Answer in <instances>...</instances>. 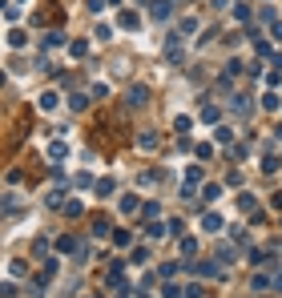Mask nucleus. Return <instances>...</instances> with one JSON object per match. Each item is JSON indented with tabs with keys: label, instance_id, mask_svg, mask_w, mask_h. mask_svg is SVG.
<instances>
[{
	"label": "nucleus",
	"instance_id": "nucleus-1",
	"mask_svg": "<svg viewBox=\"0 0 282 298\" xmlns=\"http://www.w3.org/2000/svg\"><path fill=\"white\" fill-rule=\"evenodd\" d=\"M185 266H190V270H198L202 278H222V262H218V258H214V262H210V258H202V262H185Z\"/></svg>",
	"mask_w": 282,
	"mask_h": 298
},
{
	"label": "nucleus",
	"instance_id": "nucleus-2",
	"mask_svg": "<svg viewBox=\"0 0 282 298\" xmlns=\"http://www.w3.org/2000/svg\"><path fill=\"white\" fill-rule=\"evenodd\" d=\"M125 97H129V109H145V105H149V89H145V85H133Z\"/></svg>",
	"mask_w": 282,
	"mask_h": 298
},
{
	"label": "nucleus",
	"instance_id": "nucleus-3",
	"mask_svg": "<svg viewBox=\"0 0 282 298\" xmlns=\"http://www.w3.org/2000/svg\"><path fill=\"white\" fill-rule=\"evenodd\" d=\"M250 290H254V294H266V290H274V274H266V270H258V274L250 278Z\"/></svg>",
	"mask_w": 282,
	"mask_h": 298
},
{
	"label": "nucleus",
	"instance_id": "nucleus-4",
	"mask_svg": "<svg viewBox=\"0 0 282 298\" xmlns=\"http://www.w3.org/2000/svg\"><path fill=\"white\" fill-rule=\"evenodd\" d=\"M202 230H206V234H222L226 218H222V214H206V218H202Z\"/></svg>",
	"mask_w": 282,
	"mask_h": 298
},
{
	"label": "nucleus",
	"instance_id": "nucleus-5",
	"mask_svg": "<svg viewBox=\"0 0 282 298\" xmlns=\"http://www.w3.org/2000/svg\"><path fill=\"white\" fill-rule=\"evenodd\" d=\"M181 57H185V53H181V45H177V32H173V37H169V45H166V60H169V64H181Z\"/></svg>",
	"mask_w": 282,
	"mask_h": 298
},
{
	"label": "nucleus",
	"instance_id": "nucleus-6",
	"mask_svg": "<svg viewBox=\"0 0 282 298\" xmlns=\"http://www.w3.org/2000/svg\"><path fill=\"white\" fill-rule=\"evenodd\" d=\"M230 109H234V113H250V109H254V101H250L246 93H234V97H230Z\"/></svg>",
	"mask_w": 282,
	"mask_h": 298
},
{
	"label": "nucleus",
	"instance_id": "nucleus-7",
	"mask_svg": "<svg viewBox=\"0 0 282 298\" xmlns=\"http://www.w3.org/2000/svg\"><path fill=\"white\" fill-rule=\"evenodd\" d=\"M214 258H218L222 266H230V262H234V242H218V254H214Z\"/></svg>",
	"mask_w": 282,
	"mask_h": 298
},
{
	"label": "nucleus",
	"instance_id": "nucleus-8",
	"mask_svg": "<svg viewBox=\"0 0 282 298\" xmlns=\"http://www.w3.org/2000/svg\"><path fill=\"white\" fill-rule=\"evenodd\" d=\"M117 24H121V28H129V32H133V28H137V24H141V16H137V12H125V8H121V16H117Z\"/></svg>",
	"mask_w": 282,
	"mask_h": 298
},
{
	"label": "nucleus",
	"instance_id": "nucleus-9",
	"mask_svg": "<svg viewBox=\"0 0 282 298\" xmlns=\"http://www.w3.org/2000/svg\"><path fill=\"white\" fill-rule=\"evenodd\" d=\"M262 109H270V113H274V109H282V97L274 93V89H266V93H262Z\"/></svg>",
	"mask_w": 282,
	"mask_h": 298
},
{
	"label": "nucleus",
	"instance_id": "nucleus-10",
	"mask_svg": "<svg viewBox=\"0 0 282 298\" xmlns=\"http://www.w3.org/2000/svg\"><path fill=\"white\" fill-rule=\"evenodd\" d=\"M56 105H60V93H53V89H49V93H41V109H45V113H53Z\"/></svg>",
	"mask_w": 282,
	"mask_h": 298
},
{
	"label": "nucleus",
	"instance_id": "nucleus-11",
	"mask_svg": "<svg viewBox=\"0 0 282 298\" xmlns=\"http://www.w3.org/2000/svg\"><path fill=\"white\" fill-rule=\"evenodd\" d=\"M169 16H173L169 0H153V20H169Z\"/></svg>",
	"mask_w": 282,
	"mask_h": 298
},
{
	"label": "nucleus",
	"instance_id": "nucleus-12",
	"mask_svg": "<svg viewBox=\"0 0 282 298\" xmlns=\"http://www.w3.org/2000/svg\"><path fill=\"white\" fill-rule=\"evenodd\" d=\"M85 105H89L85 93H69V109H73V113H85Z\"/></svg>",
	"mask_w": 282,
	"mask_h": 298
},
{
	"label": "nucleus",
	"instance_id": "nucleus-13",
	"mask_svg": "<svg viewBox=\"0 0 282 298\" xmlns=\"http://www.w3.org/2000/svg\"><path fill=\"white\" fill-rule=\"evenodd\" d=\"M81 250V242H73V238H56V254H77Z\"/></svg>",
	"mask_w": 282,
	"mask_h": 298
},
{
	"label": "nucleus",
	"instance_id": "nucleus-14",
	"mask_svg": "<svg viewBox=\"0 0 282 298\" xmlns=\"http://www.w3.org/2000/svg\"><path fill=\"white\" fill-rule=\"evenodd\" d=\"M49 157H53V161H65V157H69V145H65V141H53V145H49Z\"/></svg>",
	"mask_w": 282,
	"mask_h": 298
},
{
	"label": "nucleus",
	"instance_id": "nucleus-15",
	"mask_svg": "<svg viewBox=\"0 0 282 298\" xmlns=\"http://www.w3.org/2000/svg\"><path fill=\"white\" fill-rule=\"evenodd\" d=\"M194 28H198V20H194V16H181V20H177V37H190Z\"/></svg>",
	"mask_w": 282,
	"mask_h": 298
},
{
	"label": "nucleus",
	"instance_id": "nucleus-16",
	"mask_svg": "<svg viewBox=\"0 0 282 298\" xmlns=\"http://www.w3.org/2000/svg\"><path fill=\"white\" fill-rule=\"evenodd\" d=\"M137 145H141V149H158V133H153V129H145V133L137 137Z\"/></svg>",
	"mask_w": 282,
	"mask_h": 298
},
{
	"label": "nucleus",
	"instance_id": "nucleus-17",
	"mask_svg": "<svg viewBox=\"0 0 282 298\" xmlns=\"http://www.w3.org/2000/svg\"><path fill=\"white\" fill-rule=\"evenodd\" d=\"M218 197H222V185H218V181H210V185L202 189V202H218Z\"/></svg>",
	"mask_w": 282,
	"mask_h": 298
},
{
	"label": "nucleus",
	"instance_id": "nucleus-18",
	"mask_svg": "<svg viewBox=\"0 0 282 298\" xmlns=\"http://www.w3.org/2000/svg\"><path fill=\"white\" fill-rule=\"evenodd\" d=\"M137 210H141V202H137L133 193H125V197H121V214H137Z\"/></svg>",
	"mask_w": 282,
	"mask_h": 298
},
{
	"label": "nucleus",
	"instance_id": "nucleus-19",
	"mask_svg": "<svg viewBox=\"0 0 282 298\" xmlns=\"http://www.w3.org/2000/svg\"><path fill=\"white\" fill-rule=\"evenodd\" d=\"M60 210H65V218H81V202H77V197H65Z\"/></svg>",
	"mask_w": 282,
	"mask_h": 298
},
{
	"label": "nucleus",
	"instance_id": "nucleus-20",
	"mask_svg": "<svg viewBox=\"0 0 282 298\" xmlns=\"http://www.w3.org/2000/svg\"><path fill=\"white\" fill-rule=\"evenodd\" d=\"M129 242H133L129 230H117V234H113V246H117V250H129Z\"/></svg>",
	"mask_w": 282,
	"mask_h": 298
},
{
	"label": "nucleus",
	"instance_id": "nucleus-21",
	"mask_svg": "<svg viewBox=\"0 0 282 298\" xmlns=\"http://www.w3.org/2000/svg\"><path fill=\"white\" fill-rule=\"evenodd\" d=\"M113 189H117V181H113V178H101V181H97V197H109Z\"/></svg>",
	"mask_w": 282,
	"mask_h": 298
},
{
	"label": "nucleus",
	"instance_id": "nucleus-22",
	"mask_svg": "<svg viewBox=\"0 0 282 298\" xmlns=\"http://www.w3.org/2000/svg\"><path fill=\"white\" fill-rule=\"evenodd\" d=\"M141 214H145L149 222H158V218H162V206H158V202H145V206H141Z\"/></svg>",
	"mask_w": 282,
	"mask_h": 298
},
{
	"label": "nucleus",
	"instance_id": "nucleus-23",
	"mask_svg": "<svg viewBox=\"0 0 282 298\" xmlns=\"http://www.w3.org/2000/svg\"><path fill=\"white\" fill-rule=\"evenodd\" d=\"M129 262H133V266H145V262H149V250H145V246H137V250L129 254Z\"/></svg>",
	"mask_w": 282,
	"mask_h": 298
},
{
	"label": "nucleus",
	"instance_id": "nucleus-24",
	"mask_svg": "<svg viewBox=\"0 0 282 298\" xmlns=\"http://www.w3.org/2000/svg\"><path fill=\"white\" fill-rule=\"evenodd\" d=\"M202 117L210 121V125H218V121H222V109H218V105H206V109H202Z\"/></svg>",
	"mask_w": 282,
	"mask_h": 298
},
{
	"label": "nucleus",
	"instance_id": "nucleus-25",
	"mask_svg": "<svg viewBox=\"0 0 282 298\" xmlns=\"http://www.w3.org/2000/svg\"><path fill=\"white\" fill-rule=\"evenodd\" d=\"M181 254H185V262L198 254V238H181Z\"/></svg>",
	"mask_w": 282,
	"mask_h": 298
},
{
	"label": "nucleus",
	"instance_id": "nucleus-26",
	"mask_svg": "<svg viewBox=\"0 0 282 298\" xmlns=\"http://www.w3.org/2000/svg\"><path fill=\"white\" fill-rule=\"evenodd\" d=\"M214 141H218V145H230V141H234V133H230L226 125H218V129H214Z\"/></svg>",
	"mask_w": 282,
	"mask_h": 298
},
{
	"label": "nucleus",
	"instance_id": "nucleus-27",
	"mask_svg": "<svg viewBox=\"0 0 282 298\" xmlns=\"http://www.w3.org/2000/svg\"><path fill=\"white\" fill-rule=\"evenodd\" d=\"M24 41H28V37H24L20 28H12V32H8V45H12V49H24Z\"/></svg>",
	"mask_w": 282,
	"mask_h": 298
},
{
	"label": "nucleus",
	"instance_id": "nucleus-28",
	"mask_svg": "<svg viewBox=\"0 0 282 298\" xmlns=\"http://www.w3.org/2000/svg\"><path fill=\"white\" fill-rule=\"evenodd\" d=\"M254 53H258V57H270V41H266V37H254Z\"/></svg>",
	"mask_w": 282,
	"mask_h": 298
},
{
	"label": "nucleus",
	"instance_id": "nucleus-29",
	"mask_svg": "<svg viewBox=\"0 0 282 298\" xmlns=\"http://www.w3.org/2000/svg\"><path fill=\"white\" fill-rule=\"evenodd\" d=\"M69 53H73V57L81 60L85 53H89V41H73V45H69Z\"/></svg>",
	"mask_w": 282,
	"mask_h": 298
},
{
	"label": "nucleus",
	"instance_id": "nucleus-30",
	"mask_svg": "<svg viewBox=\"0 0 282 298\" xmlns=\"http://www.w3.org/2000/svg\"><path fill=\"white\" fill-rule=\"evenodd\" d=\"M121 274H125V262H113V266H109V282H113V286L121 282Z\"/></svg>",
	"mask_w": 282,
	"mask_h": 298
},
{
	"label": "nucleus",
	"instance_id": "nucleus-31",
	"mask_svg": "<svg viewBox=\"0 0 282 298\" xmlns=\"http://www.w3.org/2000/svg\"><path fill=\"white\" fill-rule=\"evenodd\" d=\"M246 258H250V266H266V262H270V258H266V254H262V250H250V254H246Z\"/></svg>",
	"mask_w": 282,
	"mask_h": 298
},
{
	"label": "nucleus",
	"instance_id": "nucleus-32",
	"mask_svg": "<svg viewBox=\"0 0 282 298\" xmlns=\"http://www.w3.org/2000/svg\"><path fill=\"white\" fill-rule=\"evenodd\" d=\"M166 234H169V222H166V226H162V222L149 226V238H166Z\"/></svg>",
	"mask_w": 282,
	"mask_h": 298
},
{
	"label": "nucleus",
	"instance_id": "nucleus-33",
	"mask_svg": "<svg viewBox=\"0 0 282 298\" xmlns=\"http://www.w3.org/2000/svg\"><path fill=\"white\" fill-rule=\"evenodd\" d=\"M65 45V32H49V41H45V49H60Z\"/></svg>",
	"mask_w": 282,
	"mask_h": 298
},
{
	"label": "nucleus",
	"instance_id": "nucleus-34",
	"mask_svg": "<svg viewBox=\"0 0 282 298\" xmlns=\"http://www.w3.org/2000/svg\"><path fill=\"white\" fill-rule=\"evenodd\" d=\"M173 274H177V266H173V262H162V266H158V278H173Z\"/></svg>",
	"mask_w": 282,
	"mask_h": 298
},
{
	"label": "nucleus",
	"instance_id": "nucleus-35",
	"mask_svg": "<svg viewBox=\"0 0 282 298\" xmlns=\"http://www.w3.org/2000/svg\"><path fill=\"white\" fill-rule=\"evenodd\" d=\"M238 206H242V214H250V210H258V206H254V197H250V193H242V197H238Z\"/></svg>",
	"mask_w": 282,
	"mask_h": 298
},
{
	"label": "nucleus",
	"instance_id": "nucleus-36",
	"mask_svg": "<svg viewBox=\"0 0 282 298\" xmlns=\"http://www.w3.org/2000/svg\"><path fill=\"white\" fill-rule=\"evenodd\" d=\"M162 294H166V298H177V294H185V290H181V286H173V282H166V286H162Z\"/></svg>",
	"mask_w": 282,
	"mask_h": 298
},
{
	"label": "nucleus",
	"instance_id": "nucleus-37",
	"mask_svg": "<svg viewBox=\"0 0 282 298\" xmlns=\"http://www.w3.org/2000/svg\"><path fill=\"white\" fill-rule=\"evenodd\" d=\"M234 16L238 20H250V4H234Z\"/></svg>",
	"mask_w": 282,
	"mask_h": 298
},
{
	"label": "nucleus",
	"instance_id": "nucleus-38",
	"mask_svg": "<svg viewBox=\"0 0 282 298\" xmlns=\"http://www.w3.org/2000/svg\"><path fill=\"white\" fill-rule=\"evenodd\" d=\"M238 73H242V60H230V64H226V81H230V77H238Z\"/></svg>",
	"mask_w": 282,
	"mask_h": 298
},
{
	"label": "nucleus",
	"instance_id": "nucleus-39",
	"mask_svg": "<svg viewBox=\"0 0 282 298\" xmlns=\"http://www.w3.org/2000/svg\"><path fill=\"white\" fill-rule=\"evenodd\" d=\"M194 153H198V161H206V157H214V145H198Z\"/></svg>",
	"mask_w": 282,
	"mask_h": 298
},
{
	"label": "nucleus",
	"instance_id": "nucleus-40",
	"mask_svg": "<svg viewBox=\"0 0 282 298\" xmlns=\"http://www.w3.org/2000/svg\"><path fill=\"white\" fill-rule=\"evenodd\" d=\"M93 234H101V238H105V234H109V222H105V218H97V222H93Z\"/></svg>",
	"mask_w": 282,
	"mask_h": 298
},
{
	"label": "nucleus",
	"instance_id": "nucleus-41",
	"mask_svg": "<svg viewBox=\"0 0 282 298\" xmlns=\"http://www.w3.org/2000/svg\"><path fill=\"white\" fill-rule=\"evenodd\" d=\"M33 250H37V258H45V254H49V242L37 238V242H33Z\"/></svg>",
	"mask_w": 282,
	"mask_h": 298
},
{
	"label": "nucleus",
	"instance_id": "nucleus-42",
	"mask_svg": "<svg viewBox=\"0 0 282 298\" xmlns=\"http://www.w3.org/2000/svg\"><path fill=\"white\" fill-rule=\"evenodd\" d=\"M105 4H109V0H85V8H89V12H101Z\"/></svg>",
	"mask_w": 282,
	"mask_h": 298
},
{
	"label": "nucleus",
	"instance_id": "nucleus-43",
	"mask_svg": "<svg viewBox=\"0 0 282 298\" xmlns=\"http://www.w3.org/2000/svg\"><path fill=\"white\" fill-rule=\"evenodd\" d=\"M274 290L282 294V270H274Z\"/></svg>",
	"mask_w": 282,
	"mask_h": 298
},
{
	"label": "nucleus",
	"instance_id": "nucleus-44",
	"mask_svg": "<svg viewBox=\"0 0 282 298\" xmlns=\"http://www.w3.org/2000/svg\"><path fill=\"white\" fill-rule=\"evenodd\" d=\"M274 41H278V45H282V24H274Z\"/></svg>",
	"mask_w": 282,
	"mask_h": 298
},
{
	"label": "nucleus",
	"instance_id": "nucleus-45",
	"mask_svg": "<svg viewBox=\"0 0 282 298\" xmlns=\"http://www.w3.org/2000/svg\"><path fill=\"white\" fill-rule=\"evenodd\" d=\"M214 4H218V8H226V4H234V0H214Z\"/></svg>",
	"mask_w": 282,
	"mask_h": 298
},
{
	"label": "nucleus",
	"instance_id": "nucleus-46",
	"mask_svg": "<svg viewBox=\"0 0 282 298\" xmlns=\"http://www.w3.org/2000/svg\"><path fill=\"white\" fill-rule=\"evenodd\" d=\"M274 137H278V141H282V125H278V129H274Z\"/></svg>",
	"mask_w": 282,
	"mask_h": 298
},
{
	"label": "nucleus",
	"instance_id": "nucleus-47",
	"mask_svg": "<svg viewBox=\"0 0 282 298\" xmlns=\"http://www.w3.org/2000/svg\"><path fill=\"white\" fill-rule=\"evenodd\" d=\"M20 4H28V0H20Z\"/></svg>",
	"mask_w": 282,
	"mask_h": 298
}]
</instances>
